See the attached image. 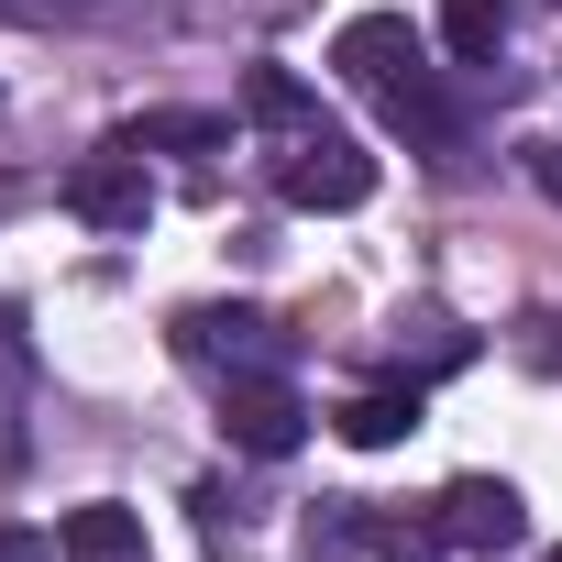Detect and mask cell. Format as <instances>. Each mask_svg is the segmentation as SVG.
<instances>
[{
    "label": "cell",
    "instance_id": "obj_11",
    "mask_svg": "<svg viewBox=\"0 0 562 562\" xmlns=\"http://www.w3.org/2000/svg\"><path fill=\"white\" fill-rule=\"evenodd\" d=\"M375 111H386V133H408L419 155H452V100L430 89V67H419V78H397V89H386Z\"/></svg>",
    "mask_w": 562,
    "mask_h": 562
},
{
    "label": "cell",
    "instance_id": "obj_2",
    "mask_svg": "<svg viewBox=\"0 0 562 562\" xmlns=\"http://www.w3.org/2000/svg\"><path fill=\"white\" fill-rule=\"evenodd\" d=\"M430 529H441V551L496 562V551H518V540H529V496H518L507 474H452V485L430 496Z\"/></svg>",
    "mask_w": 562,
    "mask_h": 562
},
{
    "label": "cell",
    "instance_id": "obj_5",
    "mask_svg": "<svg viewBox=\"0 0 562 562\" xmlns=\"http://www.w3.org/2000/svg\"><path fill=\"white\" fill-rule=\"evenodd\" d=\"M419 56H430V45H419V23H408V12H353V23L331 34V67H342L364 100H386L397 78H419Z\"/></svg>",
    "mask_w": 562,
    "mask_h": 562
},
{
    "label": "cell",
    "instance_id": "obj_7",
    "mask_svg": "<svg viewBox=\"0 0 562 562\" xmlns=\"http://www.w3.org/2000/svg\"><path fill=\"white\" fill-rule=\"evenodd\" d=\"M34 463V331L23 310H0V474Z\"/></svg>",
    "mask_w": 562,
    "mask_h": 562
},
{
    "label": "cell",
    "instance_id": "obj_16",
    "mask_svg": "<svg viewBox=\"0 0 562 562\" xmlns=\"http://www.w3.org/2000/svg\"><path fill=\"white\" fill-rule=\"evenodd\" d=\"M529 177H540V199L562 210V144H529Z\"/></svg>",
    "mask_w": 562,
    "mask_h": 562
},
{
    "label": "cell",
    "instance_id": "obj_8",
    "mask_svg": "<svg viewBox=\"0 0 562 562\" xmlns=\"http://www.w3.org/2000/svg\"><path fill=\"white\" fill-rule=\"evenodd\" d=\"M353 452H397L408 430H419V375L408 386H364V397H342V419H331Z\"/></svg>",
    "mask_w": 562,
    "mask_h": 562
},
{
    "label": "cell",
    "instance_id": "obj_17",
    "mask_svg": "<svg viewBox=\"0 0 562 562\" xmlns=\"http://www.w3.org/2000/svg\"><path fill=\"white\" fill-rule=\"evenodd\" d=\"M540 562H562V540H551V551H540Z\"/></svg>",
    "mask_w": 562,
    "mask_h": 562
},
{
    "label": "cell",
    "instance_id": "obj_13",
    "mask_svg": "<svg viewBox=\"0 0 562 562\" xmlns=\"http://www.w3.org/2000/svg\"><path fill=\"white\" fill-rule=\"evenodd\" d=\"M243 122H265L276 144H288V133H310L321 111H310V89H299L288 67H254V78H243Z\"/></svg>",
    "mask_w": 562,
    "mask_h": 562
},
{
    "label": "cell",
    "instance_id": "obj_6",
    "mask_svg": "<svg viewBox=\"0 0 562 562\" xmlns=\"http://www.w3.org/2000/svg\"><path fill=\"white\" fill-rule=\"evenodd\" d=\"M177 353H199V364H221V375H265V364H276V321H265V310H188V321H177Z\"/></svg>",
    "mask_w": 562,
    "mask_h": 562
},
{
    "label": "cell",
    "instance_id": "obj_4",
    "mask_svg": "<svg viewBox=\"0 0 562 562\" xmlns=\"http://www.w3.org/2000/svg\"><path fill=\"white\" fill-rule=\"evenodd\" d=\"M67 210H78L89 232H144V221H155V177H144V155L111 133V144L67 177Z\"/></svg>",
    "mask_w": 562,
    "mask_h": 562
},
{
    "label": "cell",
    "instance_id": "obj_1",
    "mask_svg": "<svg viewBox=\"0 0 562 562\" xmlns=\"http://www.w3.org/2000/svg\"><path fill=\"white\" fill-rule=\"evenodd\" d=\"M276 199H288V210H364V199H375V155H364L353 133L310 122V133L276 144Z\"/></svg>",
    "mask_w": 562,
    "mask_h": 562
},
{
    "label": "cell",
    "instance_id": "obj_14",
    "mask_svg": "<svg viewBox=\"0 0 562 562\" xmlns=\"http://www.w3.org/2000/svg\"><path fill=\"white\" fill-rule=\"evenodd\" d=\"M0 562H67V540H56V529H23V518H12V529H0Z\"/></svg>",
    "mask_w": 562,
    "mask_h": 562
},
{
    "label": "cell",
    "instance_id": "obj_10",
    "mask_svg": "<svg viewBox=\"0 0 562 562\" xmlns=\"http://www.w3.org/2000/svg\"><path fill=\"white\" fill-rule=\"evenodd\" d=\"M56 540H67V562H144V518L111 507V496H100V507H67Z\"/></svg>",
    "mask_w": 562,
    "mask_h": 562
},
{
    "label": "cell",
    "instance_id": "obj_9",
    "mask_svg": "<svg viewBox=\"0 0 562 562\" xmlns=\"http://www.w3.org/2000/svg\"><path fill=\"white\" fill-rule=\"evenodd\" d=\"M122 144L133 155H221L232 111H144V122H122Z\"/></svg>",
    "mask_w": 562,
    "mask_h": 562
},
{
    "label": "cell",
    "instance_id": "obj_15",
    "mask_svg": "<svg viewBox=\"0 0 562 562\" xmlns=\"http://www.w3.org/2000/svg\"><path fill=\"white\" fill-rule=\"evenodd\" d=\"M375 551H386V562H441V529H430V518H419V529H375Z\"/></svg>",
    "mask_w": 562,
    "mask_h": 562
},
{
    "label": "cell",
    "instance_id": "obj_12",
    "mask_svg": "<svg viewBox=\"0 0 562 562\" xmlns=\"http://www.w3.org/2000/svg\"><path fill=\"white\" fill-rule=\"evenodd\" d=\"M507 0H441V45H452V67H496L507 56Z\"/></svg>",
    "mask_w": 562,
    "mask_h": 562
},
{
    "label": "cell",
    "instance_id": "obj_3",
    "mask_svg": "<svg viewBox=\"0 0 562 562\" xmlns=\"http://www.w3.org/2000/svg\"><path fill=\"white\" fill-rule=\"evenodd\" d=\"M221 441L232 452H254V463H288L299 441H310V397L288 386V375H221Z\"/></svg>",
    "mask_w": 562,
    "mask_h": 562
}]
</instances>
